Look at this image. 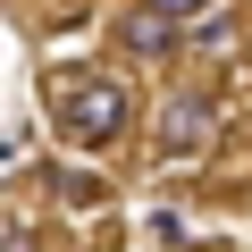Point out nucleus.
<instances>
[{
	"mask_svg": "<svg viewBox=\"0 0 252 252\" xmlns=\"http://www.w3.org/2000/svg\"><path fill=\"white\" fill-rule=\"evenodd\" d=\"M51 109H59V126H67V143H84V152L118 143L126 118H135V101H126L118 76H59V84H51Z\"/></svg>",
	"mask_w": 252,
	"mask_h": 252,
	"instance_id": "1",
	"label": "nucleus"
},
{
	"mask_svg": "<svg viewBox=\"0 0 252 252\" xmlns=\"http://www.w3.org/2000/svg\"><path fill=\"white\" fill-rule=\"evenodd\" d=\"M210 135H219V101H202V93L168 101V118H160V152H168V160H202Z\"/></svg>",
	"mask_w": 252,
	"mask_h": 252,
	"instance_id": "2",
	"label": "nucleus"
},
{
	"mask_svg": "<svg viewBox=\"0 0 252 252\" xmlns=\"http://www.w3.org/2000/svg\"><path fill=\"white\" fill-rule=\"evenodd\" d=\"M126 42H135L143 59H160V51L177 42V17H160V9H135V17H126Z\"/></svg>",
	"mask_w": 252,
	"mask_h": 252,
	"instance_id": "3",
	"label": "nucleus"
},
{
	"mask_svg": "<svg viewBox=\"0 0 252 252\" xmlns=\"http://www.w3.org/2000/svg\"><path fill=\"white\" fill-rule=\"evenodd\" d=\"M143 9H160V17H177V26H185V17H202V0H143Z\"/></svg>",
	"mask_w": 252,
	"mask_h": 252,
	"instance_id": "4",
	"label": "nucleus"
}]
</instances>
